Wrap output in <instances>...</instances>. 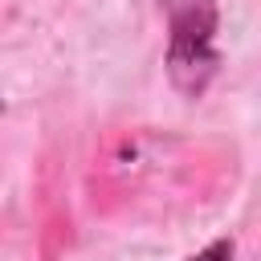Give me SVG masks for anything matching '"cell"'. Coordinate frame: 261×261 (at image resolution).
I'll return each instance as SVG.
<instances>
[{
  "label": "cell",
  "mask_w": 261,
  "mask_h": 261,
  "mask_svg": "<svg viewBox=\"0 0 261 261\" xmlns=\"http://www.w3.org/2000/svg\"><path fill=\"white\" fill-rule=\"evenodd\" d=\"M167 16V73L175 90L200 98L216 73V0H159Z\"/></svg>",
  "instance_id": "cell-1"
},
{
  "label": "cell",
  "mask_w": 261,
  "mask_h": 261,
  "mask_svg": "<svg viewBox=\"0 0 261 261\" xmlns=\"http://www.w3.org/2000/svg\"><path fill=\"white\" fill-rule=\"evenodd\" d=\"M192 261H232V241H212V245L200 249Z\"/></svg>",
  "instance_id": "cell-2"
}]
</instances>
